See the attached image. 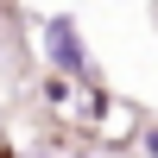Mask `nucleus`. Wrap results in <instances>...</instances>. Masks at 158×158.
<instances>
[{"label": "nucleus", "instance_id": "7ed1b4c3", "mask_svg": "<svg viewBox=\"0 0 158 158\" xmlns=\"http://www.w3.org/2000/svg\"><path fill=\"white\" fill-rule=\"evenodd\" d=\"M146 152H152V158H158V133H146Z\"/></svg>", "mask_w": 158, "mask_h": 158}, {"label": "nucleus", "instance_id": "20e7f679", "mask_svg": "<svg viewBox=\"0 0 158 158\" xmlns=\"http://www.w3.org/2000/svg\"><path fill=\"white\" fill-rule=\"evenodd\" d=\"M76 158H89V152H76Z\"/></svg>", "mask_w": 158, "mask_h": 158}, {"label": "nucleus", "instance_id": "f03ea898", "mask_svg": "<svg viewBox=\"0 0 158 158\" xmlns=\"http://www.w3.org/2000/svg\"><path fill=\"white\" fill-rule=\"evenodd\" d=\"M44 101H70V76H51V82H44Z\"/></svg>", "mask_w": 158, "mask_h": 158}, {"label": "nucleus", "instance_id": "f257e3e1", "mask_svg": "<svg viewBox=\"0 0 158 158\" xmlns=\"http://www.w3.org/2000/svg\"><path fill=\"white\" fill-rule=\"evenodd\" d=\"M44 57H51V70L57 76H89V44H82V32H76V19H44Z\"/></svg>", "mask_w": 158, "mask_h": 158}]
</instances>
